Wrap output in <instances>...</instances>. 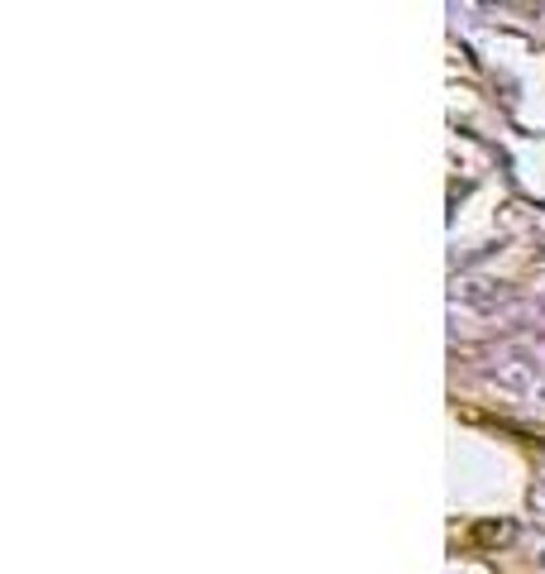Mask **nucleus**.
Returning <instances> with one entry per match:
<instances>
[{
    "label": "nucleus",
    "instance_id": "nucleus-1",
    "mask_svg": "<svg viewBox=\"0 0 545 574\" xmlns=\"http://www.w3.org/2000/svg\"><path fill=\"white\" fill-rule=\"evenodd\" d=\"M512 297V287L498 283V278H469V283H459V301L464 307H478V311H488V307H498V301Z\"/></svg>",
    "mask_w": 545,
    "mask_h": 574
}]
</instances>
